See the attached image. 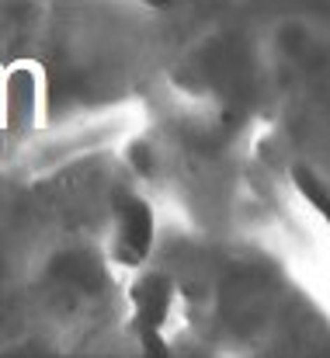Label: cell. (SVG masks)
<instances>
[{"mask_svg":"<svg viewBox=\"0 0 330 358\" xmlns=\"http://www.w3.org/2000/svg\"><path fill=\"white\" fill-rule=\"evenodd\" d=\"M45 108V80L35 63H14L3 70L0 129L10 136H28L38 129Z\"/></svg>","mask_w":330,"mask_h":358,"instance_id":"cell-1","label":"cell"},{"mask_svg":"<svg viewBox=\"0 0 330 358\" xmlns=\"http://www.w3.org/2000/svg\"><path fill=\"white\" fill-rule=\"evenodd\" d=\"M292 185H296V192L324 216V223L330 227V185L313 171V167H306V164H296L292 167Z\"/></svg>","mask_w":330,"mask_h":358,"instance_id":"cell-4","label":"cell"},{"mask_svg":"<svg viewBox=\"0 0 330 358\" xmlns=\"http://www.w3.org/2000/svg\"><path fill=\"white\" fill-rule=\"evenodd\" d=\"M157 237V220L153 209L143 195L122 192L115 199V237H111V254L125 268H139L150 257V247Z\"/></svg>","mask_w":330,"mask_h":358,"instance_id":"cell-3","label":"cell"},{"mask_svg":"<svg viewBox=\"0 0 330 358\" xmlns=\"http://www.w3.org/2000/svg\"><path fill=\"white\" fill-rule=\"evenodd\" d=\"M0 101H3V70H0Z\"/></svg>","mask_w":330,"mask_h":358,"instance_id":"cell-5","label":"cell"},{"mask_svg":"<svg viewBox=\"0 0 330 358\" xmlns=\"http://www.w3.org/2000/svg\"><path fill=\"white\" fill-rule=\"evenodd\" d=\"M129 299H132V324H136V334L143 341V348L153 358H164L167 348L160 341V331L171 317V303H174V285L167 275L160 271H143L132 289H129Z\"/></svg>","mask_w":330,"mask_h":358,"instance_id":"cell-2","label":"cell"}]
</instances>
